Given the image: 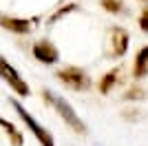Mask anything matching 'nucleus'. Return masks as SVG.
Masks as SVG:
<instances>
[{
  "mask_svg": "<svg viewBox=\"0 0 148 146\" xmlns=\"http://www.w3.org/2000/svg\"><path fill=\"white\" fill-rule=\"evenodd\" d=\"M42 100L44 102H49L53 109L58 111V115L62 117V120L66 122L69 126H71V131H75V133H80V135H84L88 131L86 128V124L77 117V113L73 111V106L64 100V97H60V95H56V93H51V89H42Z\"/></svg>",
  "mask_w": 148,
  "mask_h": 146,
  "instance_id": "f257e3e1",
  "label": "nucleus"
},
{
  "mask_svg": "<svg viewBox=\"0 0 148 146\" xmlns=\"http://www.w3.org/2000/svg\"><path fill=\"white\" fill-rule=\"evenodd\" d=\"M9 102H11V106L16 109V113L22 117V122L27 124V128H29L31 133L36 135V140L40 142V144H42V146H56V140H53V135H51L49 131H47V128H44L42 124L36 120V117L31 115V113H27V109L18 102V100H16V97H11Z\"/></svg>",
  "mask_w": 148,
  "mask_h": 146,
  "instance_id": "f03ea898",
  "label": "nucleus"
},
{
  "mask_svg": "<svg viewBox=\"0 0 148 146\" xmlns=\"http://www.w3.org/2000/svg\"><path fill=\"white\" fill-rule=\"evenodd\" d=\"M56 78L60 80L64 86H69L71 91H86L91 86V78L88 73L80 67H66V69H60L56 73Z\"/></svg>",
  "mask_w": 148,
  "mask_h": 146,
  "instance_id": "7ed1b4c3",
  "label": "nucleus"
},
{
  "mask_svg": "<svg viewBox=\"0 0 148 146\" xmlns=\"http://www.w3.org/2000/svg\"><path fill=\"white\" fill-rule=\"evenodd\" d=\"M0 78L2 80H7V82H9V86H11L13 91L18 93V95H29V84H27L25 80L20 78V73L16 71V69L11 67V64H9V62L5 60V58H2V55H0Z\"/></svg>",
  "mask_w": 148,
  "mask_h": 146,
  "instance_id": "20e7f679",
  "label": "nucleus"
},
{
  "mask_svg": "<svg viewBox=\"0 0 148 146\" xmlns=\"http://www.w3.org/2000/svg\"><path fill=\"white\" fill-rule=\"evenodd\" d=\"M31 53H33V58H36L38 62H42V64H56L58 60H60V51H58V47L51 40H38L36 44H33V49H31Z\"/></svg>",
  "mask_w": 148,
  "mask_h": 146,
  "instance_id": "39448f33",
  "label": "nucleus"
},
{
  "mask_svg": "<svg viewBox=\"0 0 148 146\" xmlns=\"http://www.w3.org/2000/svg\"><path fill=\"white\" fill-rule=\"evenodd\" d=\"M130 44V36L124 27H113L111 29V58H122L126 55Z\"/></svg>",
  "mask_w": 148,
  "mask_h": 146,
  "instance_id": "423d86ee",
  "label": "nucleus"
},
{
  "mask_svg": "<svg viewBox=\"0 0 148 146\" xmlns=\"http://www.w3.org/2000/svg\"><path fill=\"white\" fill-rule=\"evenodd\" d=\"M0 27L7 31H13V33H20L25 36L31 31V20L27 18H13V16H0Z\"/></svg>",
  "mask_w": 148,
  "mask_h": 146,
  "instance_id": "0eeeda50",
  "label": "nucleus"
},
{
  "mask_svg": "<svg viewBox=\"0 0 148 146\" xmlns=\"http://www.w3.org/2000/svg\"><path fill=\"white\" fill-rule=\"evenodd\" d=\"M146 73H148V44H146V47H142L139 51H137V55H135L133 78H135V80H142V78H146Z\"/></svg>",
  "mask_w": 148,
  "mask_h": 146,
  "instance_id": "6e6552de",
  "label": "nucleus"
},
{
  "mask_svg": "<svg viewBox=\"0 0 148 146\" xmlns=\"http://www.w3.org/2000/svg\"><path fill=\"white\" fill-rule=\"evenodd\" d=\"M119 82V69H111V71L104 73V78L99 80L97 84V91L102 93V95H108V93L113 91V86Z\"/></svg>",
  "mask_w": 148,
  "mask_h": 146,
  "instance_id": "1a4fd4ad",
  "label": "nucleus"
},
{
  "mask_svg": "<svg viewBox=\"0 0 148 146\" xmlns=\"http://www.w3.org/2000/svg\"><path fill=\"white\" fill-rule=\"evenodd\" d=\"M0 126H2V131L9 135V140H11V144H13V146H22V144H25V137H22V133H20L18 128L13 126V122L5 120V117L0 115Z\"/></svg>",
  "mask_w": 148,
  "mask_h": 146,
  "instance_id": "9d476101",
  "label": "nucleus"
},
{
  "mask_svg": "<svg viewBox=\"0 0 148 146\" xmlns=\"http://www.w3.org/2000/svg\"><path fill=\"white\" fill-rule=\"evenodd\" d=\"M124 100L126 102H137V100H146V91L142 86H130L128 91L124 93Z\"/></svg>",
  "mask_w": 148,
  "mask_h": 146,
  "instance_id": "9b49d317",
  "label": "nucleus"
},
{
  "mask_svg": "<svg viewBox=\"0 0 148 146\" xmlns=\"http://www.w3.org/2000/svg\"><path fill=\"white\" fill-rule=\"evenodd\" d=\"M99 5H102V9L108 11V13H122L124 11L122 0H99Z\"/></svg>",
  "mask_w": 148,
  "mask_h": 146,
  "instance_id": "f8f14e48",
  "label": "nucleus"
},
{
  "mask_svg": "<svg viewBox=\"0 0 148 146\" xmlns=\"http://www.w3.org/2000/svg\"><path fill=\"white\" fill-rule=\"evenodd\" d=\"M75 9H77V5H75V2H69L66 7H60V9H58V11H56V13H53V16H51V18H49V22H58V20H60V18H64L66 13L75 11Z\"/></svg>",
  "mask_w": 148,
  "mask_h": 146,
  "instance_id": "ddd939ff",
  "label": "nucleus"
},
{
  "mask_svg": "<svg viewBox=\"0 0 148 146\" xmlns=\"http://www.w3.org/2000/svg\"><path fill=\"white\" fill-rule=\"evenodd\" d=\"M137 24H139V29H142L144 33H148V7L144 9L142 13H139V20H137Z\"/></svg>",
  "mask_w": 148,
  "mask_h": 146,
  "instance_id": "4468645a",
  "label": "nucleus"
},
{
  "mask_svg": "<svg viewBox=\"0 0 148 146\" xmlns=\"http://www.w3.org/2000/svg\"><path fill=\"white\" fill-rule=\"evenodd\" d=\"M142 2H148V0H142Z\"/></svg>",
  "mask_w": 148,
  "mask_h": 146,
  "instance_id": "2eb2a0df",
  "label": "nucleus"
}]
</instances>
